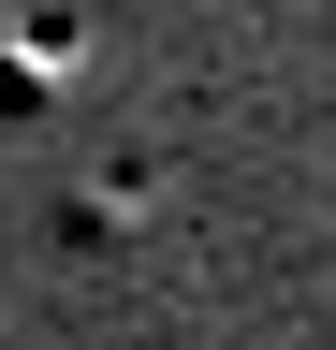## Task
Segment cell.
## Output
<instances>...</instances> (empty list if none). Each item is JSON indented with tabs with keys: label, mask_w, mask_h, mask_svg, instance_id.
Segmentation results:
<instances>
[{
	"label": "cell",
	"mask_w": 336,
	"mask_h": 350,
	"mask_svg": "<svg viewBox=\"0 0 336 350\" xmlns=\"http://www.w3.org/2000/svg\"><path fill=\"white\" fill-rule=\"evenodd\" d=\"M59 73H73V29H59V15H29V29H0V103H44Z\"/></svg>",
	"instance_id": "cell-1"
}]
</instances>
